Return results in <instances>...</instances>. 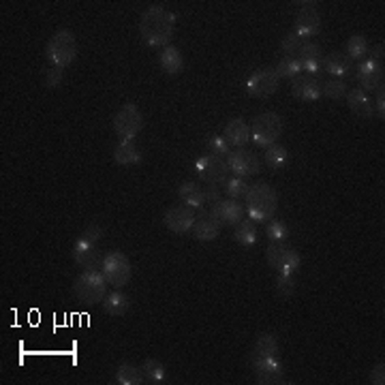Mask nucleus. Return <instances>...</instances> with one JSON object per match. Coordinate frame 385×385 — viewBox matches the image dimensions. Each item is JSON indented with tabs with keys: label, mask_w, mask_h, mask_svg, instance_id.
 <instances>
[{
	"label": "nucleus",
	"mask_w": 385,
	"mask_h": 385,
	"mask_svg": "<svg viewBox=\"0 0 385 385\" xmlns=\"http://www.w3.org/2000/svg\"><path fill=\"white\" fill-rule=\"evenodd\" d=\"M221 223L214 221V218L210 216V212L206 210L204 214H199L195 218V225H192V236H195V240L199 242H214L218 238V234H221Z\"/></svg>",
	"instance_id": "obj_20"
},
{
	"label": "nucleus",
	"mask_w": 385,
	"mask_h": 385,
	"mask_svg": "<svg viewBox=\"0 0 385 385\" xmlns=\"http://www.w3.org/2000/svg\"><path fill=\"white\" fill-rule=\"evenodd\" d=\"M281 133H283V118L277 112H263L251 124V140L261 148L277 144Z\"/></svg>",
	"instance_id": "obj_5"
},
{
	"label": "nucleus",
	"mask_w": 385,
	"mask_h": 385,
	"mask_svg": "<svg viewBox=\"0 0 385 385\" xmlns=\"http://www.w3.org/2000/svg\"><path fill=\"white\" fill-rule=\"evenodd\" d=\"M195 174L206 184L221 186L229 178V167H227V161L225 158L208 152V154L197 156V161H195Z\"/></svg>",
	"instance_id": "obj_9"
},
{
	"label": "nucleus",
	"mask_w": 385,
	"mask_h": 385,
	"mask_svg": "<svg viewBox=\"0 0 385 385\" xmlns=\"http://www.w3.org/2000/svg\"><path fill=\"white\" fill-rule=\"evenodd\" d=\"M347 92H349V88H347V84H345V79L329 77L327 81H323V84H321V97H325V99L338 101V99H345Z\"/></svg>",
	"instance_id": "obj_32"
},
{
	"label": "nucleus",
	"mask_w": 385,
	"mask_h": 385,
	"mask_svg": "<svg viewBox=\"0 0 385 385\" xmlns=\"http://www.w3.org/2000/svg\"><path fill=\"white\" fill-rule=\"evenodd\" d=\"M279 355V338L274 334H261L255 341V347L251 351V362L265 360V357H277Z\"/></svg>",
	"instance_id": "obj_24"
},
{
	"label": "nucleus",
	"mask_w": 385,
	"mask_h": 385,
	"mask_svg": "<svg viewBox=\"0 0 385 385\" xmlns=\"http://www.w3.org/2000/svg\"><path fill=\"white\" fill-rule=\"evenodd\" d=\"M223 186H225V192H227V199H236V202L244 199L246 190H249V184H246V180L238 178V176H229L223 182Z\"/></svg>",
	"instance_id": "obj_34"
},
{
	"label": "nucleus",
	"mask_w": 385,
	"mask_h": 385,
	"mask_svg": "<svg viewBox=\"0 0 385 385\" xmlns=\"http://www.w3.org/2000/svg\"><path fill=\"white\" fill-rule=\"evenodd\" d=\"M45 54H47V60L51 67H58V69H67L75 56H77V39L71 31L63 28V31H56L51 35V39L47 41V47H45Z\"/></svg>",
	"instance_id": "obj_4"
},
{
	"label": "nucleus",
	"mask_w": 385,
	"mask_h": 385,
	"mask_svg": "<svg viewBox=\"0 0 385 385\" xmlns=\"http://www.w3.org/2000/svg\"><path fill=\"white\" fill-rule=\"evenodd\" d=\"M73 291L81 304L95 306L99 302H103L107 295V279L103 277L101 270H84L75 279Z\"/></svg>",
	"instance_id": "obj_3"
},
{
	"label": "nucleus",
	"mask_w": 385,
	"mask_h": 385,
	"mask_svg": "<svg viewBox=\"0 0 385 385\" xmlns=\"http://www.w3.org/2000/svg\"><path fill=\"white\" fill-rule=\"evenodd\" d=\"M368 39L364 35H353L347 41V56L351 60H362L364 56H368Z\"/></svg>",
	"instance_id": "obj_33"
},
{
	"label": "nucleus",
	"mask_w": 385,
	"mask_h": 385,
	"mask_svg": "<svg viewBox=\"0 0 385 385\" xmlns=\"http://www.w3.org/2000/svg\"><path fill=\"white\" fill-rule=\"evenodd\" d=\"M383 43H377V45H372V47H368V58L370 60H375V63H379V65H383Z\"/></svg>",
	"instance_id": "obj_45"
},
{
	"label": "nucleus",
	"mask_w": 385,
	"mask_h": 385,
	"mask_svg": "<svg viewBox=\"0 0 385 385\" xmlns=\"http://www.w3.org/2000/svg\"><path fill=\"white\" fill-rule=\"evenodd\" d=\"M293 33H297L304 41H311L313 37H317L321 33V13H319L315 3H302V7L297 9V15H295Z\"/></svg>",
	"instance_id": "obj_11"
},
{
	"label": "nucleus",
	"mask_w": 385,
	"mask_h": 385,
	"mask_svg": "<svg viewBox=\"0 0 385 385\" xmlns=\"http://www.w3.org/2000/svg\"><path fill=\"white\" fill-rule=\"evenodd\" d=\"M244 210L253 223H270L279 208V192L268 182H255L244 195Z\"/></svg>",
	"instance_id": "obj_2"
},
{
	"label": "nucleus",
	"mask_w": 385,
	"mask_h": 385,
	"mask_svg": "<svg viewBox=\"0 0 385 385\" xmlns=\"http://www.w3.org/2000/svg\"><path fill=\"white\" fill-rule=\"evenodd\" d=\"M357 81H360V90L368 92V90H377L379 86H383V65L364 58L360 65H357Z\"/></svg>",
	"instance_id": "obj_18"
},
{
	"label": "nucleus",
	"mask_w": 385,
	"mask_h": 385,
	"mask_svg": "<svg viewBox=\"0 0 385 385\" xmlns=\"http://www.w3.org/2000/svg\"><path fill=\"white\" fill-rule=\"evenodd\" d=\"M178 197H180V202H182L186 208L199 210V208H204V204H206V190H204L197 182L186 180V182H182L180 188H178Z\"/></svg>",
	"instance_id": "obj_22"
},
{
	"label": "nucleus",
	"mask_w": 385,
	"mask_h": 385,
	"mask_svg": "<svg viewBox=\"0 0 385 385\" xmlns=\"http://www.w3.org/2000/svg\"><path fill=\"white\" fill-rule=\"evenodd\" d=\"M176 31V13L161 5H150L140 19L142 41L150 47H167Z\"/></svg>",
	"instance_id": "obj_1"
},
{
	"label": "nucleus",
	"mask_w": 385,
	"mask_h": 385,
	"mask_svg": "<svg viewBox=\"0 0 385 385\" xmlns=\"http://www.w3.org/2000/svg\"><path fill=\"white\" fill-rule=\"evenodd\" d=\"M225 140L234 148H246V144L251 142V129L246 124L244 118H234L225 126Z\"/></svg>",
	"instance_id": "obj_23"
},
{
	"label": "nucleus",
	"mask_w": 385,
	"mask_h": 385,
	"mask_svg": "<svg viewBox=\"0 0 385 385\" xmlns=\"http://www.w3.org/2000/svg\"><path fill=\"white\" fill-rule=\"evenodd\" d=\"M206 146H208V152L210 154H216V156H221V158L231 152V146L225 140V135H210L208 140H206Z\"/></svg>",
	"instance_id": "obj_37"
},
{
	"label": "nucleus",
	"mask_w": 385,
	"mask_h": 385,
	"mask_svg": "<svg viewBox=\"0 0 385 385\" xmlns=\"http://www.w3.org/2000/svg\"><path fill=\"white\" fill-rule=\"evenodd\" d=\"M210 216L221 225H240L244 221V206L236 199H218L210 204Z\"/></svg>",
	"instance_id": "obj_13"
},
{
	"label": "nucleus",
	"mask_w": 385,
	"mask_h": 385,
	"mask_svg": "<svg viewBox=\"0 0 385 385\" xmlns=\"http://www.w3.org/2000/svg\"><path fill=\"white\" fill-rule=\"evenodd\" d=\"M146 379H144V372L142 368L133 366L131 362H122L116 370V383L118 385H142Z\"/></svg>",
	"instance_id": "obj_28"
},
{
	"label": "nucleus",
	"mask_w": 385,
	"mask_h": 385,
	"mask_svg": "<svg viewBox=\"0 0 385 385\" xmlns=\"http://www.w3.org/2000/svg\"><path fill=\"white\" fill-rule=\"evenodd\" d=\"M142 372L148 383H165V379H167L165 366L158 360H154V357H148V360L142 362Z\"/></svg>",
	"instance_id": "obj_31"
},
{
	"label": "nucleus",
	"mask_w": 385,
	"mask_h": 385,
	"mask_svg": "<svg viewBox=\"0 0 385 385\" xmlns=\"http://www.w3.org/2000/svg\"><path fill=\"white\" fill-rule=\"evenodd\" d=\"M158 67L163 73H167L172 77L180 75L184 71V56L176 45H167L158 51Z\"/></svg>",
	"instance_id": "obj_19"
},
{
	"label": "nucleus",
	"mask_w": 385,
	"mask_h": 385,
	"mask_svg": "<svg viewBox=\"0 0 385 385\" xmlns=\"http://www.w3.org/2000/svg\"><path fill=\"white\" fill-rule=\"evenodd\" d=\"M375 92H377V107H375V114H377L381 120H385V88H383V86H379Z\"/></svg>",
	"instance_id": "obj_44"
},
{
	"label": "nucleus",
	"mask_w": 385,
	"mask_h": 385,
	"mask_svg": "<svg viewBox=\"0 0 385 385\" xmlns=\"http://www.w3.org/2000/svg\"><path fill=\"white\" fill-rule=\"evenodd\" d=\"M195 218H197L195 212H192L190 208H186L184 204H180V206H172V208L165 210L163 223L174 234H188V231H192Z\"/></svg>",
	"instance_id": "obj_14"
},
{
	"label": "nucleus",
	"mask_w": 385,
	"mask_h": 385,
	"mask_svg": "<svg viewBox=\"0 0 385 385\" xmlns=\"http://www.w3.org/2000/svg\"><path fill=\"white\" fill-rule=\"evenodd\" d=\"M227 167L229 174L238 176V178H249V176H257L261 165H259V156L246 148H236L227 154Z\"/></svg>",
	"instance_id": "obj_12"
},
{
	"label": "nucleus",
	"mask_w": 385,
	"mask_h": 385,
	"mask_svg": "<svg viewBox=\"0 0 385 385\" xmlns=\"http://www.w3.org/2000/svg\"><path fill=\"white\" fill-rule=\"evenodd\" d=\"M347 103H349L351 112H353L357 118L370 120V118L375 116V103H372V99H370L364 90H360V88H353V90L347 92Z\"/></svg>",
	"instance_id": "obj_21"
},
{
	"label": "nucleus",
	"mask_w": 385,
	"mask_h": 385,
	"mask_svg": "<svg viewBox=\"0 0 385 385\" xmlns=\"http://www.w3.org/2000/svg\"><path fill=\"white\" fill-rule=\"evenodd\" d=\"M234 238L242 246H255L257 244L259 234H257V227H255V223L251 221V218H249V221H242L240 225H236Z\"/></svg>",
	"instance_id": "obj_30"
},
{
	"label": "nucleus",
	"mask_w": 385,
	"mask_h": 385,
	"mask_svg": "<svg viewBox=\"0 0 385 385\" xmlns=\"http://www.w3.org/2000/svg\"><path fill=\"white\" fill-rule=\"evenodd\" d=\"M246 95L253 99H268L279 90V75L274 69H259L246 79Z\"/></svg>",
	"instance_id": "obj_10"
},
{
	"label": "nucleus",
	"mask_w": 385,
	"mask_h": 385,
	"mask_svg": "<svg viewBox=\"0 0 385 385\" xmlns=\"http://www.w3.org/2000/svg\"><path fill=\"white\" fill-rule=\"evenodd\" d=\"M295 279H293V274H277V291L281 297H291L295 293Z\"/></svg>",
	"instance_id": "obj_38"
},
{
	"label": "nucleus",
	"mask_w": 385,
	"mask_h": 385,
	"mask_svg": "<svg viewBox=\"0 0 385 385\" xmlns=\"http://www.w3.org/2000/svg\"><path fill=\"white\" fill-rule=\"evenodd\" d=\"M257 383L261 385H272V383H285V366L279 357H265V360L251 362Z\"/></svg>",
	"instance_id": "obj_15"
},
{
	"label": "nucleus",
	"mask_w": 385,
	"mask_h": 385,
	"mask_svg": "<svg viewBox=\"0 0 385 385\" xmlns=\"http://www.w3.org/2000/svg\"><path fill=\"white\" fill-rule=\"evenodd\" d=\"M321 84H323V81L319 77L297 75L295 79H291V92H293V97L297 101L313 103V101L321 99Z\"/></svg>",
	"instance_id": "obj_17"
},
{
	"label": "nucleus",
	"mask_w": 385,
	"mask_h": 385,
	"mask_svg": "<svg viewBox=\"0 0 385 385\" xmlns=\"http://www.w3.org/2000/svg\"><path fill=\"white\" fill-rule=\"evenodd\" d=\"M370 383L372 385H383L385 383V364L383 362H377L375 368L370 370Z\"/></svg>",
	"instance_id": "obj_42"
},
{
	"label": "nucleus",
	"mask_w": 385,
	"mask_h": 385,
	"mask_svg": "<svg viewBox=\"0 0 385 385\" xmlns=\"http://www.w3.org/2000/svg\"><path fill=\"white\" fill-rule=\"evenodd\" d=\"M103 309L107 315H112V317H122L129 313L131 309V302L129 297L122 293V291H112V293H107L105 300H103Z\"/></svg>",
	"instance_id": "obj_26"
},
{
	"label": "nucleus",
	"mask_w": 385,
	"mask_h": 385,
	"mask_svg": "<svg viewBox=\"0 0 385 385\" xmlns=\"http://www.w3.org/2000/svg\"><path fill=\"white\" fill-rule=\"evenodd\" d=\"M323 69L334 79H345L351 75V65H349V60H345L341 56V54H329V56L323 60Z\"/></svg>",
	"instance_id": "obj_27"
},
{
	"label": "nucleus",
	"mask_w": 385,
	"mask_h": 385,
	"mask_svg": "<svg viewBox=\"0 0 385 385\" xmlns=\"http://www.w3.org/2000/svg\"><path fill=\"white\" fill-rule=\"evenodd\" d=\"M112 124H114L116 135L120 137V142H124V140L133 142L135 137L140 135V131L144 129V116L135 103H124L116 112Z\"/></svg>",
	"instance_id": "obj_6"
},
{
	"label": "nucleus",
	"mask_w": 385,
	"mask_h": 385,
	"mask_svg": "<svg viewBox=\"0 0 385 385\" xmlns=\"http://www.w3.org/2000/svg\"><path fill=\"white\" fill-rule=\"evenodd\" d=\"M114 161L122 167H131V165H140L142 163V152L137 150V146L133 142H118V146L114 148Z\"/></svg>",
	"instance_id": "obj_25"
},
{
	"label": "nucleus",
	"mask_w": 385,
	"mask_h": 385,
	"mask_svg": "<svg viewBox=\"0 0 385 385\" xmlns=\"http://www.w3.org/2000/svg\"><path fill=\"white\" fill-rule=\"evenodd\" d=\"M265 261L277 274H295L302 265V257L295 249L285 244H270L265 251Z\"/></svg>",
	"instance_id": "obj_8"
},
{
	"label": "nucleus",
	"mask_w": 385,
	"mask_h": 385,
	"mask_svg": "<svg viewBox=\"0 0 385 385\" xmlns=\"http://www.w3.org/2000/svg\"><path fill=\"white\" fill-rule=\"evenodd\" d=\"M302 43H304V39H302L297 33L291 31V33L281 41V49H283L285 56H293V58H295V54H297V49L302 47Z\"/></svg>",
	"instance_id": "obj_40"
},
{
	"label": "nucleus",
	"mask_w": 385,
	"mask_h": 385,
	"mask_svg": "<svg viewBox=\"0 0 385 385\" xmlns=\"http://www.w3.org/2000/svg\"><path fill=\"white\" fill-rule=\"evenodd\" d=\"M81 238L88 240V242H92V244H97V242L103 238V229H101L99 225H88V227L84 229V234H81Z\"/></svg>",
	"instance_id": "obj_43"
},
{
	"label": "nucleus",
	"mask_w": 385,
	"mask_h": 385,
	"mask_svg": "<svg viewBox=\"0 0 385 385\" xmlns=\"http://www.w3.org/2000/svg\"><path fill=\"white\" fill-rule=\"evenodd\" d=\"M277 71V75H279V79L283 77V79H295L297 75H302V65H300V60L297 58H293V56H285L281 63H279V67L274 69Z\"/></svg>",
	"instance_id": "obj_36"
},
{
	"label": "nucleus",
	"mask_w": 385,
	"mask_h": 385,
	"mask_svg": "<svg viewBox=\"0 0 385 385\" xmlns=\"http://www.w3.org/2000/svg\"><path fill=\"white\" fill-rule=\"evenodd\" d=\"M101 272H103V277L107 279V283L112 285V287H116V289L129 285L131 274H133L129 257L124 253H120V251H109L103 257Z\"/></svg>",
	"instance_id": "obj_7"
},
{
	"label": "nucleus",
	"mask_w": 385,
	"mask_h": 385,
	"mask_svg": "<svg viewBox=\"0 0 385 385\" xmlns=\"http://www.w3.org/2000/svg\"><path fill=\"white\" fill-rule=\"evenodd\" d=\"M73 259H75V263L81 268V270H101V255H99V251H97V244H92V242H88V240H84V238H77L75 242H73Z\"/></svg>",
	"instance_id": "obj_16"
},
{
	"label": "nucleus",
	"mask_w": 385,
	"mask_h": 385,
	"mask_svg": "<svg viewBox=\"0 0 385 385\" xmlns=\"http://www.w3.org/2000/svg\"><path fill=\"white\" fill-rule=\"evenodd\" d=\"M297 60H315V58H321V45L315 43V41H304L302 47L297 49L295 54Z\"/></svg>",
	"instance_id": "obj_39"
},
{
	"label": "nucleus",
	"mask_w": 385,
	"mask_h": 385,
	"mask_svg": "<svg viewBox=\"0 0 385 385\" xmlns=\"http://www.w3.org/2000/svg\"><path fill=\"white\" fill-rule=\"evenodd\" d=\"M65 79V69H58V67H49L45 71V88H58Z\"/></svg>",
	"instance_id": "obj_41"
},
{
	"label": "nucleus",
	"mask_w": 385,
	"mask_h": 385,
	"mask_svg": "<svg viewBox=\"0 0 385 385\" xmlns=\"http://www.w3.org/2000/svg\"><path fill=\"white\" fill-rule=\"evenodd\" d=\"M263 158L272 170H283V167H287V163H289V150L283 144H272V146L265 148Z\"/></svg>",
	"instance_id": "obj_29"
},
{
	"label": "nucleus",
	"mask_w": 385,
	"mask_h": 385,
	"mask_svg": "<svg viewBox=\"0 0 385 385\" xmlns=\"http://www.w3.org/2000/svg\"><path fill=\"white\" fill-rule=\"evenodd\" d=\"M265 236L274 244H285L291 234H289V227H287L285 221H270L268 227H265Z\"/></svg>",
	"instance_id": "obj_35"
},
{
	"label": "nucleus",
	"mask_w": 385,
	"mask_h": 385,
	"mask_svg": "<svg viewBox=\"0 0 385 385\" xmlns=\"http://www.w3.org/2000/svg\"><path fill=\"white\" fill-rule=\"evenodd\" d=\"M204 190H206V202L214 204V202L221 199V192H218V186H214V184H208V188H204Z\"/></svg>",
	"instance_id": "obj_46"
}]
</instances>
